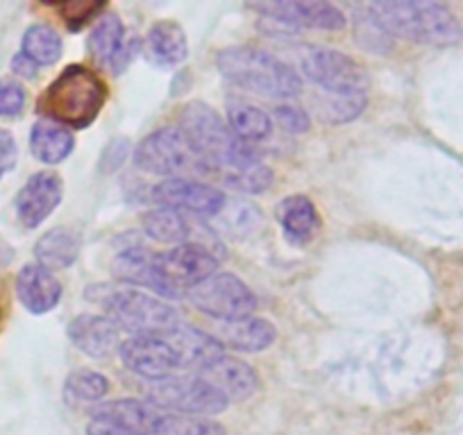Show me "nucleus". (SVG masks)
<instances>
[{"mask_svg":"<svg viewBox=\"0 0 463 435\" xmlns=\"http://www.w3.org/2000/svg\"><path fill=\"white\" fill-rule=\"evenodd\" d=\"M275 121L288 134H302L311 127L309 114L296 105H278L275 106Z\"/></svg>","mask_w":463,"mask_h":435,"instance_id":"nucleus-34","label":"nucleus"},{"mask_svg":"<svg viewBox=\"0 0 463 435\" xmlns=\"http://www.w3.org/2000/svg\"><path fill=\"white\" fill-rule=\"evenodd\" d=\"M87 435H139L130 429H123L118 424H111L105 420H93L87 424Z\"/></svg>","mask_w":463,"mask_h":435,"instance_id":"nucleus-37","label":"nucleus"},{"mask_svg":"<svg viewBox=\"0 0 463 435\" xmlns=\"http://www.w3.org/2000/svg\"><path fill=\"white\" fill-rule=\"evenodd\" d=\"M34 255H37L39 265H43L46 270H64L78 259L80 238L66 227L51 229V232L39 238Z\"/></svg>","mask_w":463,"mask_h":435,"instance_id":"nucleus-26","label":"nucleus"},{"mask_svg":"<svg viewBox=\"0 0 463 435\" xmlns=\"http://www.w3.org/2000/svg\"><path fill=\"white\" fill-rule=\"evenodd\" d=\"M278 338L273 322L264 318H243L237 322H222L216 331V340L222 347H232L237 352L257 354L269 349Z\"/></svg>","mask_w":463,"mask_h":435,"instance_id":"nucleus-20","label":"nucleus"},{"mask_svg":"<svg viewBox=\"0 0 463 435\" xmlns=\"http://www.w3.org/2000/svg\"><path fill=\"white\" fill-rule=\"evenodd\" d=\"M164 338L175 349L182 370H194L195 375L203 372L207 366H212L216 358L225 356V349L218 343L216 336L204 334V331L189 327V324H180L177 329H173Z\"/></svg>","mask_w":463,"mask_h":435,"instance_id":"nucleus-17","label":"nucleus"},{"mask_svg":"<svg viewBox=\"0 0 463 435\" xmlns=\"http://www.w3.org/2000/svg\"><path fill=\"white\" fill-rule=\"evenodd\" d=\"M73 148L75 139L69 127L48 121V118L34 123L33 132H30V150L42 163H48V166L61 163L73 153Z\"/></svg>","mask_w":463,"mask_h":435,"instance_id":"nucleus-24","label":"nucleus"},{"mask_svg":"<svg viewBox=\"0 0 463 435\" xmlns=\"http://www.w3.org/2000/svg\"><path fill=\"white\" fill-rule=\"evenodd\" d=\"M21 52L37 66H51L61 57V37L55 28L37 23L25 30Z\"/></svg>","mask_w":463,"mask_h":435,"instance_id":"nucleus-28","label":"nucleus"},{"mask_svg":"<svg viewBox=\"0 0 463 435\" xmlns=\"http://www.w3.org/2000/svg\"><path fill=\"white\" fill-rule=\"evenodd\" d=\"M309 82L329 96H366L368 73L359 61L334 48H309L300 60Z\"/></svg>","mask_w":463,"mask_h":435,"instance_id":"nucleus-8","label":"nucleus"},{"mask_svg":"<svg viewBox=\"0 0 463 435\" xmlns=\"http://www.w3.org/2000/svg\"><path fill=\"white\" fill-rule=\"evenodd\" d=\"M16 295L30 313H48L61 300V283L39 264H28L16 277Z\"/></svg>","mask_w":463,"mask_h":435,"instance_id":"nucleus-18","label":"nucleus"},{"mask_svg":"<svg viewBox=\"0 0 463 435\" xmlns=\"http://www.w3.org/2000/svg\"><path fill=\"white\" fill-rule=\"evenodd\" d=\"M366 106V96H329L323 97L318 106V114L323 121L338 125V123H347L357 118Z\"/></svg>","mask_w":463,"mask_h":435,"instance_id":"nucleus-32","label":"nucleus"},{"mask_svg":"<svg viewBox=\"0 0 463 435\" xmlns=\"http://www.w3.org/2000/svg\"><path fill=\"white\" fill-rule=\"evenodd\" d=\"M66 336L80 352L93 358H107L121 347V329L107 315H78L71 319Z\"/></svg>","mask_w":463,"mask_h":435,"instance_id":"nucleus-15","label":"nucleus"},{"mask_svg":"<svg viewBox=\"0 0 463 435\" xmlns=\"http://www.w3.org/2000/svg\"><path fill=\"white\" fill-rule=\"evenodd\" d=\"M180 130L194 143L200 157L209 163L213 175L230 171H241L260 162L252 145L243 143L227 121H222L212 106L204 102H189L180 112Z\"/></svg>","mask_w":463,"mask_h":435,"instance_id":"nucleus-2","label":"nucleus"},{"mask_svg":"<svg viewBox=\"0 0 463 435\" xmlns=\"http://www.w3.org/2000/svg\"><path fill=\"white\" fill-rule=\"evenodd\" d=\"M222 78L237 87L269 97H293L302 91V78L293 66L257 46H232L218 52Z\"/></svg>","mask_w":463,"mask_h":435,"instance_id":"nucleus-3","label":"nucleus"},{"mask_svg":"<svg viewBox=\"0 0 463 435\" xmlns=\"http://www.w3.org/2000/svg\"><path fill=\"white\" fill-rule=\"evenodd\" d=\"M89 297L100 301L107 318L132 336H166L182 324L171 304L135 288L93 286Z\"/></svg>","mask_w":463,"mask_h":435,"instance_id":"nucleus-5","label":"nucleus"},{"mask_svg":"<svg viewBox=\"0 0 463 435\" xmlns=\"http://www.w3.org/2000/svg\"><path fill=\"white\" fill-rule=\"evenodd\" d=\"M148 402L175 415L213 417L227 408V399L204 379L195 376H168L153 381L148 388Z\"/></svg>","mask_w":463,"mask_h":435,"instance_id":"nucleus-9","label":"nucleus"},{"mask_svg":"<svg viewBox=\"0 0 463 435\" xmlns=\"http://www.w3.org/2000/svg\"><path fill=\"white\" fill-rule=\"evenodd\" d=\"M123 366L132 375L148 381H162L182 370L180 358L164 336H130L118 347Z\"/></svg>","mask_w":463,"mask_h":435,"instance_id":"nucleus-12","label":"nucleus"},{"mask_svg":"<svg viewBox=\"0 0 463 435\" xmlns=\"http://www.w3.org/2000/svg\"><path fill=\"white\" fill-rule=\"evenodd\" d=\"M227 125L243 143H260L266 141L273 132V121L269 114L241 97H230L227 100Z\"/></svg>","mask_w":463,"mask_h":435,"instance_id":"nucleus-25","label":"nucleus"},{"mask_svg":"<svg viewBox=\"0 0 463 435\" xmlns=\"http://www.w3.org/2000/svg\"><path fill=\"white\" fill-rule=\"evenodd\" d=\"M109 393V379L96 370H75L66 376L64 397L71 403L100 402Z\"/></svg>","mask_w":463,"mask_h":435,"instance_id":"nucleus-29","label":"nucleus"},{"mask_svg":"<svg viewBox=\"0 0 463 435\" xmlns=\"http://www.w3.org/2000/svg\"><path fill=\"white\" fill-rule=\"evenodd\" d=\"M135 163L150 175L171 177V180L213 175L209 163L200 157L180 127H162L146 136L135 150Z\"/></svg>","mask_w":463,"mask_h":435,"instance_id":"nucleus-6","label":"nucleus"},{"mask_svg":"<svg viewBox=\"0 0 463 435\" xmlns=\"http://www.w3.org/2000/svg\"><path fill=\"white\" fill-rule=\"evenodd\" d=\"M16 166V141L7 130L0 127V177Z\"/></svg>","mask_w":463,"mask_h":435,"instance_id":"nucleus-36","label":"nucleus"},{"mask_svg":"<svg viewBox=\"0 0 463 435\" xmlns=\"http://www.w3.org/2000/svg\"><path fill=\"white\" fill-rule=\"evenodd\" d=\"M275 218L282 225L284 234L298 245H305L314 238V234L320 227V218L316 211L314 202L305 195H291L284 198L275 208Z\"/></svg>","mask_w":463,"mask_h":435,"instance_id":"nucleus-23","label":"nucleus"},{"mask_svg":"<svg viewBox=\"0 0 463 435\" xmlns=\"http://www.w3.org/2000/svg\"><path fill=\"white\" fill-rule=\"evenodd\" d=\"M25 106V88L16 79H0V118L21 116Z\"/></svg>","mask_w":463,"mask_h":435,"instance_id":"nucleus-33","label":"nucleus"},{"mask_svg":"<svg viewBox=\"0 0 463 435\" xmlns=\"http://www.w3.org/2000/svg\"><path fill=\"white\" fill-rule=\"evenodd\" d=\"M141 227H144L146 236L153 241L166 243V245H177L191 238V225L184 218L171 208H155L141 218Z\"/></svg>","mask_w":463,"mask_h":435,"instance_id":"nucleus-27","label":"nucleus"},{"mask_svg":"<svg viewBox=\"0 0 463 435\" xmlns=\"http://www.w3.org/2000/svg\"><path fill=\"white\" fill-rule=\"evenodd\" d=\"M155 268L168 288L182 297V291L198 286L218 273V259L200 243H182L173 250L155 252Z\"/></svg>","mask_w":463,"mask_h":435,"instance_id":"nucleus-10","label":"nucleus"},{"mask_svg":"<svg viewBox=\"0 0 463 435\" xmlns=\"http://www.w3.org/2000/svg\"><path fill=\"white\" fill-rule=\"evenodd\" d=\"M200 379L216 388L227 402H243L260 390V375L248 363L232 356H221L198 372Z\"/></svg>","mask_w":463,"mask_h":435,"instance_id":"nucleus-16","label":"nucleus"},{"mask_svg":"<svg viewBox=\"0 0 463 435\" xmlns=\"http://www.w3.org/2000/svg\"><path fill=\"white\" fill-rule=\"evenodd\" d=\"M146 57L157 66H177L189 55V42L175 21H159L146 34Z\"/></svg>","mask_w":463,"mask_h":435,"instance_id":"nucleus-22","label":"nucleus"},{"mask_svg":"<svg viewBox=\"0 0 463 435\" xmlns=\"http://www.w3.org/2000/svg\"><path fill=\"white\" fill-rule=\"evenodd\" d=\"M159 435H227L221 421L209 420V417L194 415H175L166 412Z\"/></svg>","mask_w":463,"mask_h":435,"instance_id":"nucleus-30","label":"nucleus"},{"mask_svg":"<svg viewBox=\"0 0 463 435\" xmlns=\"http://www.w3.org/2000/svg\"><path fill=\"white\" fill-rule=\"evenodd\" d=\"M60 10L66 16V23L71 25V30H80V25H84L98 12L105 10V3H84V0H78V3H66Z\"/></svg>","mask_w":463,"mask_h":435,"instance_id":"nucleus-35","label":"nucleus"},{"mask_svg":"<svg viewBox=\"0 0 463 435\" xmlns=\"http://www.w3.org/2000/svg\"><path fill=\"white\" fill-rule=\"evenodd\" d=\"M250 10L260 12L264 19L287 28L314 30H343L345 16L338 7L320 0H278V3H255Z\"/></svg>","mask_w":463,"mask_h":435,"instance_id":"nucleus-13","label":"nucleus"},{"mask_svg":"<svg viewBox=\"0 0 463 435\" xmlns=\"http://www.w3.org/2000/svg\"><path fill=\"white\" fill-rule=\"evenodd\" d=\"M107 100V87L87 66H66L55 82L46 88L42 102V112L48 121H55L64 127L84 130L91 125L100 114Z\"/></svg>","mask_w":463,"mask_h":435,"instance_id":"nucleus-4","label":"nucleus"},{"mask_svg":"<svg viewBox=\"0 0 463 435\" xmlns=\"http://www.w3.org/2000/svg\"><path fill=\"white\" fill-rule=\"evenodd\" d=\"M111 270L121 282L135 283V286H144L155 291L162 297H177L171 288L164 283L159 277L157 268H155V252L146 250L141 245H128L116 255Z\"/></svg>","mask_w":463,"mask_h":435,"instance_id":"nucleus-19","label":"nucleus"},{"mask_svg":"<svg viewBox=\"0 0 463 435\" xmlns=\"http://www.w3.org/2000/svg\"><path fill=\"white\" fill-rule=\"evenodd\" d=\"M12 70H14L16 75H24V78H34L37 75V64H34L33 60H28V57L24 55V52H19V55L12 60Z\"/></svg>","mask_w":463,"mask_h":435,"instance_id":"nucleus-38","label":"nucleus"},{"mask_svg":"<svg viewBox=\"0 0 463 435\" xmlns=\"http://www.w3.org/2000/svg\"><path fill=\"white\" fill-rule=\"evenodd\" d=\"M373 23L409 42L452 46L463 37L457 16L440 3L430 0H380L368 7Z\"/></svg>","mask_w":463,"mask_h":435,"instance_id":"nucleus-1","label":"nucleus"},{"mask_svg":"<svg viewBox=\"0 0 463 435\" xmlns=\"http://www.w3.org/2000/svg\"><path fill=\"white\" fill-rule=\"evenodd\" d=\"M87 46L93 60L100 61V64H109L116 73L126 69V64H123V55H128L126 25L116 14L100 16V21L89 32Z\"/></svg>","mask_w":463,"mask_h":435,"instance_id":"nucleus-21","label":"nucleus"},{"mask_svg":"<svg viewBox=\"0 0 463 435\" xmlns=\"http://www.w3.org/2000/svg\"><path fill=\"white\" fill-rule=\"evenodd\" d=\"M191 304L200 313L218 322H237L250 318L257 309V297L237 274L216 273L186 291Z\"/></svg>","mask_w":463,"mask_h":435,"instance_id":"nucleus-7","label":"nucleus"},{"mask_svg":"<svg viewBox=\"0 0 463 435\" xmlns=\"http://www.w3.org/2000/svg\"><path fill=\"white\" fill-rule=\"evenodd\" d=\"M222 181H225L230 189L241 190V193H261L270 186L273 181V171L269 166H264L261 162L252 163V166L241 168V171H230L222 172Z\"/></svg>","mask_w":463,"mask_h":435,"instance_id":"nucleus-31","label":"nucleus"},{"mask_svg":"<svg viewBox=\"0 0 463 435\" xmlns=\"http://www.w3.org/2000/svg\"><path fill=\"white\" fill-rule=\"evenodd\" d=\"M61 193H64V186H61L60 175L51 171L34 172L16 195V216L25 227H39L60 207Z\"/></svg>","mask_w":463,"mask_h":435,"instance_id":"nucleus-14","label":"nucleus"},{"mask_svg":"<svg viewBox=\"0 0 463 435\" xmlns=\"http://www.w3.org/2000/svg\"><path fill=\"white\" fill-rule=\"evenodd\" d=\"M150 199L159 208L186 211L191 216L216 218L227 204L225 193L212 184L198 180H166L150 189Z\"/></svg>","mask_w":463,"mask_h":435,"instance_id":"nucleus-11","label":"nucleus"}]
</instances>
